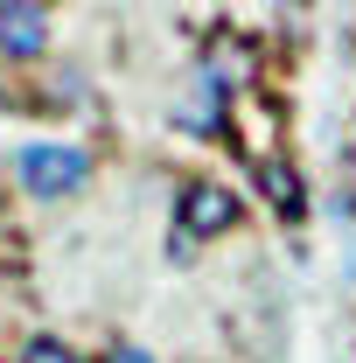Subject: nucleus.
<instances>
[{
  "mask_svg": "<svg viewBox=\"0 0 356 363\" xmlns=\"http://www.w3.org/2000/svg\"><path fill=\"white\" fill-rule=\"evenodd\" d=\"M259 189H266V203L279 217H301V175L287 161H259Z\"/></svg>",
  "mask_w": 356,
  "mask_h": 363,
  "instance_id": "obj_4",
  "label": "nucleus"
},
{
  "mask_svg": "<svg viewBox=\"0 0 356 363\" xmlns=\"http://www.w3.org/2000/svg\"><path fill=\"white\" fill-rule=\"evenodd\" d=\"M21 363H77V350H70V342H56V335H35V342L21 350Z\"/></svg>",
  "mask_w": 356,
  "mask_h": 363,
  "instance_id": "obj_5",
  "label": "nucleus"
},
{
  "mask_svg": "<svg viewBox=\"0 0 356 363\" xmlns=\"http://www.w3.org/2000/svg\"><path fill=\"white\" fill-rule=\"evenodd\" d=\"M343 196H356V147H350V189H343Z\"/></svg>",
  "mask_w": 356,
  "mask_h": 363,
  "instance_id": "obj_7",
  "label": "nucleus"
},
{
  "mask_svg": "<svg viewBox=\"0 0 356 363\" xmlns=\"http://www.w3.org/2000/svg\"><path fill=\"white\" fill-rule=\"evenodd\" d=\"M49 49V7L0 0V56H43Z\"/></svg>",
  "mask_w": 356,
  "mask_h": 363,
  "instance_id": "obj_3",
  "label": "nucleus"
},
{
  "mask_svg": "<svg viewBox=\"0 0 356 363\" xmlns=\"http://www.w3.org/2000/svg\"><path fill=\"white\" fill-rule=\"evenodd\" d=\"M112 363H154V357H147V350H133V342H126V350H112Z\"/></svg>",
  "mask_w": 356,
  "mask_h": 363,
  "instance_id": "obj_6",
  "label": "nucleus"
},
{
  "mask_svg": "<svg viewBox=\"0 0 356 363\" xmlns=\"http://www.w3.org/2000/svg\"><path fill=\"white\" fill-rule=\"evenodd\" d=\"M238 224V196L223 189V182H189L182 189V230H175V245L189 252L196 238H217V230Z\"/></svg>",
  "mask_w": 356,
  "mask_h": 363,
  "instance_id": "obj_2",
  "label": "nucleus"
},
{
  "mask_svg": "<svg viewBox=\"0 0 356 363\" xmlns=\"http://www.w3.org/2000/svg\"><path fill=\"white\" fill-rule=\"evenodd\" d=\"M14 175L28 196H43V203H63V196H77L91 182V154L84 147H70V140H28L21 154H14Z\"/></svg>",
  "mask_w": 356,
  "mask_h": 363,
  "instance_id": "obj_1",
  "label": "nucleus"
}]
</instances>
